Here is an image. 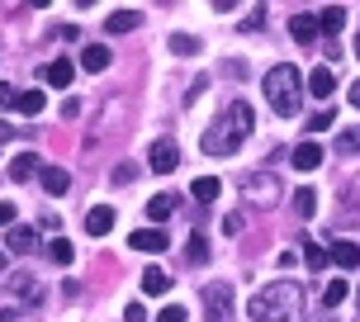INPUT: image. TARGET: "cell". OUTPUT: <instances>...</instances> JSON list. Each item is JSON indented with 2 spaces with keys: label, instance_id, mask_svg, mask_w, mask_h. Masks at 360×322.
Listing matches in <instances>:
<instances>
[{
  "label": "cell",
  "instance_id": "5",
  "mask_svg": "<svg viewBox=\"0 0 360 322\" xmlns=\"http://www.w3.org/2000/svg\"><path fill=\"white\" fill-rule=\"evenodd\" d=\"M204 318L209 322H228L233 318V285H223V280L204 285Z\"/></svg>",
  "mask_w": 360,
  "mask_h": 322
},
{
  "label": "cell",
  "instance_id": "12",
  "mask_svg": "<svg viewBox=\"0 0 360 322\" xmlns=\"http://www.w3.org/2000/svg\"><path fill=\"white\" fill-rule=\"evenodd\" d=\"M342 29H346V10H342V5H327V10H318V34L337 38Z\"/></svg>",
  "mask_w": 360,
  "mask_h": 322
},
{
  "label": "cell",
  "instance_id": "25",
  "mask_svg": "<svg viewBox=\"0 0 360 322\" xmlns=\"http://www.w3.org/2000/svg\"><path fill=\"white\" fill-rule=\"evenodd\" d=\"M360 152V128H342L337 133V157H356Z\"/></svg>",
  "mask_w": 360,
  "mask_h": 322
},
{
  "label": "cell",
  "instance_id": "35",
  "mask_svg": "<svg viewBox=\"0 0 360 322\" xmlns=\"http://www.w3.org/2000/svg\"><path fill=\"white\" fill-rule=\"evenodd\" d=\"M124 322H147V308L143 304H128L124 308Z\"/></svg>",
  "mask_w": 360,
  "mask_h": 322
},
{
  "label": "cell",
  "instance_id": "3",
  "mask_svg": "<svg viewBox=\"0 0 360 322\" xmlns=\"http://www.w3.org/2000/svg\"><path fill=\"white\" fill-rule=\"evenodd\" d=\"M266 100L280 119H294L299 105H304V76H299V67H289V62L270 67L266 72Z\"/></svg>",
  "mask_w": 360,
  "mask_h": 322
},
{
  "label": "cell",
  "instance_id": "16",
  "mask_svg": "<svg viewBox=\"0 0 360 322\" xmlns=\"http://www.w3.org/2000/svg\"><path fill=\"white\" fill-rule=\"evenodd\" d=\"M109 228H114V209H109V204H100V209H90V214H86V233L90 237H105Z\"/></svg>",
  "mask_w": 360,
  "mask_h": 322
},
{
  "label": "cell",
  "instance_id": "22",
  "mask_svg": "<svg viewBox=\"0 0 360 322\" xmlns=\"http://www.w3.org/2000/svg\"><path fill=\"white\" fill-rule=\"evenodd\" d=\"M34 247H38V233H34V228H10V251L29 256Z\"/></svg>",
  "mask_w": 360,
  "mask_h": 322
},
{
  "label": "cell",
  "instance_id": "17",
  "mask_svg": "<svg viewBox=\"0 0 360 322\" xmlns=\"http://www.w3.org/2000/svg\"><path fill=\"white\" fill-rule=\"evenodd\" d=\"M15 109H19V114H29V119H38V114L48 109V95H43V90H19Z\"/></svg>",
  "mask_w": 360,
  "mask_h": 322
},
{
  "label": "cell",
  "instance_id": "9",
  "mask_svg": "<svg viewBox=\"0 0 360 322\" xmlns=\"http://www.w3.org/2000/svg\"><path fill=\"white\" fill-rule=\"evenodd\" d=\"M109 62H114V53H109L105 43H86L81 48V67L86 72H109Z\"/></svg>",
  "mask_w": 360,
  "mask_h": 322
},
{
  "label": "cell",
  "instance_id": "1",
  "mask_svg": "<svg viewBox=\"0 0 360 322\" xmlns=\"http://www.w3.org/2000/svg\"><path fill=\"white\" fill-rule=\"evenodd\" d=\"M252 124H256L252 105H247V100H233V105L214 119V128H204V152H209V157H233L237 147L247 143Z\"/></svg>",
  "mask_w": 360,
  "mask_h": 322
},
{
  "label": "cell",
  "instance_id": "8",
  "mask_svg": "<svg viewBox=\"0 0 360 322\" xmlns=\"http://www.w3.org/2000/svg\"><path fill=\"white\" fill-rule=\"evenodd\" d=\"M128 247H138V251H152V256H157V251H166V247H171V237H166L162 228H138V233L128 237Z\"/></svg>",
  "mask_w": 360,
  "mask_h": 322
},
{
  "label": "cell",
  "instance_id": "10",
  "mask_svg": "<svg viewBox=\"0 0 360 322\" xmlns=\"http://www.w3.org/2000/svg\"><path fill=\"white\" fill-rule=\"evenodd\" d=\"M43 190H48V195H67V190H72V171H67V166H43Z\"/></svg>",
  "mask_w": 360,
  "mask_h": 322
},
{
  "label": "cell",
  "instance_id": "24",
  "mask_svg": "<svg viewBox=\"0 0 360 322\" xmlns=\"http://www.w3.org/2000/svg\"><path fill=\"white\" fill-rule=\"evenodd\" d=\"M294 214H299V218H313V214H318V190H308V185H304V190L294 195Z\"/></svg>",
  "mask_w": 360,
  "mask_h": 322
},
{
  "label": "cell",
  "instance_id": "7",
  "mask_svg": "<svg viewBox=\"0 0 360 322\" xmlns=\"http://www.w3.org/2000/svg\"><path fill=\"white\" fill-rule=\"evenodd\" d=\"M5 285H10V294H15V299H24V304H29V308H34L38 299H43V289H38V280H34V275H29V270H19V275H10Z\"/></svg>",
  "mask_w": 360,
  "mask_h": 322
},
{
  "label": "cell",
  "instance_id": "39",
  "mask_svg": "<svg viewBox=\"0 0 360 322\" xmlns=\"http://www.w3.org/2000/svg\"><path fill=\"white\" fill-rule=\"evenodd\" d=\"M0 270H5V251H0Z\"/></svg>",
  "mask_w": 360,
  "mask_h": 322
},
{
  "label": "cell",
  "instance_id": "28",
  "mask_svg": "<svg viewBox=\"0 0 360 322\" xmlns=\"http://www.w3.org/2000/svg\"><path fill=\"white\" fill-rule=\"evenodd\" d=\"M171 53H176V57H195V53H199V38H190V34H171Z\"/></svg>",
  "mask_w": 360,
  "mask_h": 322
},
{
  "label": "cell",
  "instance_id": "23",
  "mask_svg": "<svg viewBox=\"0 0 360 322\" xmlns=\"http://www.w3.org/2000/svg\"><path fill=\"white\" fill-rule=\"evenodd\" d=\"M218 190H223V185H218L214 176H199L195 185H190V195H195L199 204H214V199H218Z\"/></svg>",
  "mask_w": 360,
  "mask_h": 322
},
{
  "label": "cell",
  "instance_id": "27",
  "mask_svg": "<svg viewBox=\"0 0 360 322\" xmlns=\"http://www.w3.org/2000/svg\"><path fill=\"white\" fill-rule=\"evenodd\" d=\"M209 261V247H204V237H190V247H185V266H204Z\"/></svg>",
  "mask_w": 360,
  "mask_h": 322
},
{
  "label": "cell",
  "instance_id": "30",
  "mask_svg": "<svg viewBox=\"0 0 360 322\" xmlns=\"http://www.w3.org/2000/svg\"><path fill=\"white\" fill-rule=\"evenodd\" d=\"M48 256H53V266H72L76 251H72V242H62V237H57L53 247H48Z\"/></svg>",
  "mask_w": 360,
  "mask_h": 322
},
{
  "label": "cell",
  "instance_id": "33",
  "mask_svg": "<svg viewBox=\"0 0 360 322\" xmlns=\"http://www.w3.org/2000/svg\"><path fill=\"white\" fill-rule=\"evenodd\" d=\"M323 128H332V109H323V114L308 119V133H323Z\"/></svg>",
  "mask_w": 360,
  "mask_h": 322
},
{
  "label": "cell",
  "instance_id": "6",
  "mask_svg": "<svg viewBox=\"0 0 360 322\" xmlns=\"http://www.w3.org/2000/svg\"><path fill=\"white\" fill-rule=\"evenodd\" d=\"M147 166L157 171V176H171L180 166V147L171 143V138H162V143H152V157H147Z\"/></svg>",
  "mask_w": 360,
  "mask_h": 322
},
{
  "label": "cell",
  "instance_id": "20",
  "mask_svg": "<svg viewBox=\"0 0 360 322\" xmlns=\"http://www.w3.org/2000/svg\"><path fill=\"white\" fill-rule=\"evenodd\" d=\"M166 289H171V275H166V270H152V266H147V270H143V294L162 299Z\"/></svg>",
  "mask_w": 360,
  "mask_h": 322
},
{
  "label": "cell",
  "instance_id": "26",
  "mask_svg": "<svg viewBox=\"0 0 360 322\" xmlns=\"http://www.w3.org/2000/svg\"><path fill=\"white\" fill-rule=\"evenodd\" d=\"M171 214H176V195H157L152 204H147V218H157V223L171 218Z\"/></svg>",
  "mask_w": 360,
  "mask_h": 322
},
{
  "label": "cell",
  "instance_id": "21",
  "mask_svg": "<svg viewBox=\"0 0 360 322\" xmlns=\"http://www.w3.org/2000/svg\"><path fill=\"white\" fill-rule=\"evenodd\" d=\"M327 261H337L342 270H356V266H360V247H356V242H337Z\"/></svg>",
  "mask_w": 360,
  "mask_h": 322
},
{
  "label": "cell",
  "instance_id": "29",
  "mask_svg": "<svg viewBox=\"0 0 360 322\" xmlns=\"http://www.w3.org/2000/svg\"><path fill=\"white\" fill-rule=\"evenodd\" d=\"M346 294H351V289H346V280H332V285H327V294H323V304L327 308H342Z\"/></svg>",
  "mask_w": 360,
  "mask_h": 322
},
{
  "label": "cell",
  "instance_id": "34",
  "mask_svg": "<svg viewBox=\"0 0 360 322\" xmlns=\"http://www.w3.org/2000/svg\"><path fill=\"white\" fill-rule=\"evenodd\" d=\"M15 100H19V90H15V86H5V81H0V109H15Z\"/></svg>",
  "mask_w": 360,
  "mask_h": 322
},
{
  "label": "cell",
  "instance_id": "4",
  "mask_svg": "<svg viewBox=\"0 0 360 322\" xmlns=\"http://www.w3.org/2000/svg\"><path fill=\"white\" fill-rule=\"evenodd\" d=\"M242 199L256 204V209H275V199H280V180L270 176V171H252V176L242 180Z\"/></svg>",
  "mask_w": 360,
  "mask_h": 322
},
{
  "label": "cell",
  "instance_id": "36",
  "mask_svg": "<svg viewBox=\"0 0 360 322\" xmlns=\"http://www.w3.org/2000/svg\"><path fill=\"white\" fill-rule=\"evenodd\" d=\"M114 180H119V185H133V180H138V166H119Z\"/></svg>",
  "mask_w": 360,
  "mask_h": 322
},
{
  "label": "cell",
  "instance_id": "32",
  "mask_svg": "<svg viewBox=\"0 0 360 322\" xmlns=\"http://www.w3.org/2000/svg\"><path fill=\"white\" fill-rule=\"evenodd\" d=\"M157 322H185V308H180V304H166L162 313H157Z\"/></svg>",
  "mask_w": 360,
  "mask_h": 322
},
{
  "label": "cell",
  "instance_id": "41",
  "mask_svg": "<svg viewBox=\"0 0 360 322\" xmlns=\"http://www.w3.org/2000/svg\"><path fill=\"white\" fill-rule=\"evenodd\" d=\"M323 322H327V318H323Z\"/></svg>",
  "mask_w": 360,
  "mask_h": 322
},
{
  "label": "cell",
  "instance_id": "37",
  "mask_svg": "<svg viewBox=\"0 0 360 322\" xmlns=\"http://www.w3.org/2000/svg\"><path fill=\"white\" fill-rule=\"evenodd\" d=\"M5 223H15V204H5V199H0V228H5Z\"/></svg>",
  "mask_w": 360,
  "mask_h": 322
},
{
  "label": "cell",
  "instance_id": "15",
  "mask_svg": "<svg viewBox=\"0 0 360 322\" xmlns=\"http://www.w3.org/2000/svg\"><path fill=\"white\" fill-rule=\"evenodd\" d=\"M332 90H337V81H332L327 67H313V72H308V95H313V100H327Z\"/></svg>",
  "mask_w": 360,
  "mask_h": 322
},
{
  "label": "cell",
  "instance_id": "19",
  "mask_svg": "<svg viewBox=\"0 0 360 322\" xmlns=\"http://www.w3.org/2000/svg\"><path fill=\"white\" fill-rule=\"evenodd\" d=\"M34 171H43V161H38L34 152H19V157L10 161V180H34Z\"/></svg>",
  "mask_w": 360,
  "mask_h": 322
},
{
  "label": "cell",
  "instance_id": "2",
  "mask_svg": "<svg viewBox=\"0 0 360 322\" xmlns=\"http://www.w3.org/2000/svg\"><path fill=\"white\" fill-rule=\"evenodd\" d=\"M256 322H294L304 313V285L299 280H270L266 289H256L247 304Z\"/></svg>",
  "mask_w": 360,
  "mask_h": 322
},
{
  "label": "cell",
  "instance_id": "31",
  "mask_svg": "<svg viewBox=\"0 0 360 322\" xmlns=\"http://www.w3.org/2000/svg\"><path fill=\"white\" fill-rule=\"evenodd\" d=\"M304 256H308V266H313V270H323V266H327V251H323V247H313L308 237H304Z\"/></svg>",
  "mask_w": 360,
  "mask_h": 322
},
{
  "label": "cell",
  "instance_id": "38",
  "mask_svg": "<svg viewBox=\"0 0 360 322\" xmlns=\"http://www.w3.org/2000/svg\"><path fill=\"white\" fill-rule=\"evenodd\" d=\"M346 100H351V105L360 109V81H356V86H351V90H346Z\"/></svg>",
  "mask_w": 360,
  "mask_h": 322
},
{
  "label": "cell",
  "instance_id": "14",
  "mask_svg": "<svg viewBox=\"0 0 360 322\" xmlns=\"http://www.w3.org/2000/svg\"><path fill=\"white\" fill-rule=\"evenodd\" d=\"M138 24H143V10H114V15L105 19V29H109V34H133Z\"/></svg>",
  "mask_w": 360,
  "mask_h": 322
},
{
  "label": "cell",
  "instance_id": "11",
  "mask_svg": "<svg viewBox=\"0 0 360 322\" xmlns=\"http://www.w3.org/2000/svg\"><path fill=\"white\" fill-rule=\"evenodd\" d=\"M72 76H76V67H72V57H57V62H48V67H43V81H48V86H72Z\"/></svg>",
  "mask_w": 360,
  "mask_h": 322
},
{
  "label": "cell",
  "instance_id": "13",
  "mask_svg": "<svg viewBox=\"0 0 360 322\" xmlns=\"http://www.w3.org/2000/svg\"><path fill=\"white\" fill-rule=\"evenodd\" d=\"M294 166H299V171H318V166H323V147L313 143V138H304V143L294 147Z\"/></svg>",
  "mask_w": 360,
  "mask_h": 322
},
{
  "label": "cell",
  "instance_id": "18",
  "mask_svg": "<svg viewBox=\"0 0 360 322\" xmlns=\"http://www.w3.org/2000/svg\"><path fill=\"white\" fill-rule=\"evenodd\" d=\"M289 34H294V38L308 48V43L318 38V15H294V19H289Z\"/></svg>",
  "mask_w": 360,
  "mask_h": 322
},
{
  "label": "cell",
  "instance_id": "40",
  "mask_svg": "<svg viewBox=\"0 0 360 322\" xmlns=\"http://www.w3.org/2000/svg\"><path fill=\"white\" fill-rule=\"evenodd\" d=\"M356 57H360V38H356Z\"/></svg>",
  "mask_w": 360,
  "mask_h": 322
}]
</instances>
